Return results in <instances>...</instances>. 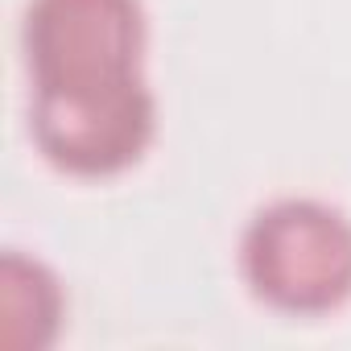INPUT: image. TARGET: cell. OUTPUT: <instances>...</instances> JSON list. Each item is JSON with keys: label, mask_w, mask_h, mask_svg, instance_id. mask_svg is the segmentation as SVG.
<instances>
[{"label": "cell", "mask_w": 351, "mask_h": 351, "mask_svg": "<svg viewBox=\"0 0 351 351\" xmlns=\"http://www.w3.org/2000/svg\"><path fill=\"white\" fill-rule=\"evenodd\" d=\"M145 38L141 0H29L21 21L34 91H95L145 79Z\"/></svg>", "instance_id": "cell-2"}, {"label": "cell", "mask_w": 351, "mask_h": 351, "mask_svg": "<svg viewBox=\"0 0 351 351\" xmlns=\"http://www.w3.org/2000/svg\"><path fill=\"white\" fill-rule=\"evenodd\" d=\"M29 136L38 153L75 178L132 169L157 136V99L145 79L95 91H34Z\"/></svg>", "instance_id": "cell-3"}, {"label": "cell", "mask_w": 351, "mask_h": 351, "mask_svg": "<svg viewBox=\"0 0 351 351\" xmlns=\"http://www.w3.org/2000/svg\"><path fill=\"white\" fill-rule=\"evenodd\" d=\"M66 314V293L54 269L21 248L0 256V339L9 351H46L54 347Z\"/></svg>", "instance_id": "cell-4"}, {"label": "cell", "mask_w": 351, "mask_h": 351, "mask_svg": "<svg viewBox=\"0 0 351 351\" xmlns=\"http://www.w3.org/2000/svg\"><path fill=\"white\" fill-rule=\"evenodd\" d=\"M240 273L281 314H330L351 298V219L322 199H273L240 236Z\"/></svg>", "instance_id": "cell-1"}]
</instances>
